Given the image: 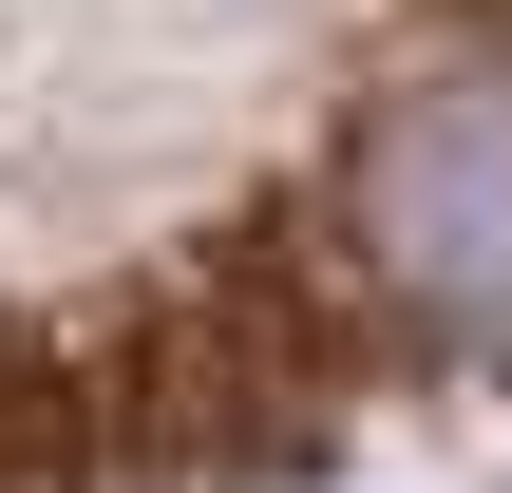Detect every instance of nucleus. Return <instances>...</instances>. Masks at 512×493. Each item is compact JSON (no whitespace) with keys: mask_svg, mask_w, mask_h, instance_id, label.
<instances>
[{"mask_svg":"<svg viewBox=\"0 0 512 493\" xmlns=\"http://www.w3.org/2000/svg\"><path fill=\"white\" fill-rule=\"evenodd\" d=\"M304 266H323V323L512 380V38H418L342 114L304 190Z\"/></svg>","mask_w":512,"mask_h":493,"instance_id":"f257e3e1","label":"nucleus"}]
</instances>
